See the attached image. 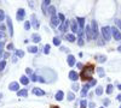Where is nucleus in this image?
<instances>
[{"mask_svg": "<svg viewBox=\"0 0 121 108\" xmlns=\"http://www.w3.org/2000/svg\"><path fill=\"white\" fill-rule=\"evenodd\" d=\"M112 35L114 36V38L116 41H121V33L119 31V29H116L115 26L112 28Z\"/></svg>", "mask_w": 121, "mask_h": 108, "instance_id": "4", "label": "nucleus"}, {"mask_svg": "<svg viewBox=\"0 0 121 108\" xmlns=\"http://www.w3.org/2000/svg\"><path fill=\"white\" fill-rule=\"evenodd\" d=\"M53 45L55 46H59L60 45V38L59 37H53Z\"/></svg>", "mask_w": 121, "mask_h": 108, "instance_id": "28", "label": "nucleus"}, {"mask_svg": "<svg viewBox=\"0 0 121 108\" xmlns=\"http://www.w3.org/2000/svg\"><path fill=\"white\" fill-rule=\"evenodd\" d=\"M5 66H6V61L5 60H1V61H0V71H3L4 68H5Z\"/></svg>", "mask_w": 121, "mask_h": 108, "instance_id": "31", "label": "nucleus"}, {"mask_svg": "<svg viewBox=\"0 0 121 108\" xmlns=\"http://www.w3.org/2000/svg\"><path fill=\"white\" fill-rule=\"evenodd\" d=\"M63 97H64V94H63V91H57L56 93V95H55V99L57 100V101H62L63 100Z\"/></svg>", "mask_w": 121, "mask_h": 108, "instance_id": "16", "label": "nucleus"}, {"mask_svg": "<svg viewBox=\"0 0 121 108\" xmlns=\"http://www.w3.org/2000/svg\"><path fill=\"white\" fill-rule=\"evenodd\" d=\"M50 49H51V46H50V45H45V47H44V53H45V54H48V53H50Z\"/></svg>", "mask_w": 121, "mask_h": 108, "instance_id": "27", "label": "nucleus"}, {"mask_svg": "<svg viewBox=\"0 0 121 108\" xmlns=\"http://www.w3.org/2000/svg\"><path fill=\"white\" fill-rule=\"evenodd\" d=\"M5 18V15H4V11H3V10H0V22H1L3 21V19Z\"/></svg>", "mask_w": 121, "mask_h": 108, "instance_id": "40", "label": "nucleus"}, {"mask_svg": "<svg viewBox=\"0 0 121 108\" xmlns=\"http://www.w3.org/2000/svg\"><path fill=\"white\" fill-rule=\"evenodd\" d=\"M100 108H104V107H100Z\"/></svg>", "mask_w": 121, "mask_h": 108, "instance_id": "55", "label": "nucleus"}, {"mask_svg": "<svg viewBox=\"0 0 121 108\" xmlns=\"http://www.w3.org/2000/svg\"><path fill=\"white\" fill-rule=\"evenodd\" d=\"M85 35H86L87 41H90L91 38H93V35H92V29H91V26H90V25H86V26H85Z\"/></svg>", "mask_w": 121, "mask_h": 108, "instance_id": "5", "label": "nucleus"}, {"mask_svg": "<svg viewBox=\"0 0 121 108\" xmlns=\"http://www.w3.org/2000/svg\"><path fill=\"white\" fill-rule=\"evenodd\" d=\"M50 0H45V1H43V5H41V8H43V12L45 13V15H47V10H48V7H50Z\"/></svg>", "mask_w": 121, "mask_h": 108, "instance_id": "12", "label": "nucleus"}, {"mask_svg": "<svg viewBox=\"0 0 121 108\" xmlns=\"http://www.w3.org/2000/svg\"><path fill=\"white\" fill-rule=\"evenodd\" d=\"M30 26H32V23H30L29 21L28 22H24V29H26V30H29Z\"/></svg>", "mask_w": 121, "mask_h": 108, "instance_id": "32", "label": "nucleus"}, {"mask_svg": "<svg viewBox=\"0 0 121 108\" xmlns=\"http://www.w3.org/2000/svg\"><path fill=\"white\" fill-rule=\"evenodd\" d=\"M47 12H48V15L51 16V17L56 16V7H55V6H50L48 10H47Z\"/></svg>", "mask_w": 121, "mask_h": 108, "instance_id": "20", "label": "nucleus"}, {"mask_svg": "<svg viewBox=\"0 0 121 108\" xmlns=\"http://www.w3.org/2000/svg\"><path fill=\"white\" fill-rule=\"evenodd\" d=\"M112 93H113V85L109 84V85L107 86V94H112Z\"/></svg>", "mask_w": 121, "mask_h": 108, "instance_id": "34", "label": "nucleus"}, {"mask_svg": "<svg viewBox=\"0 0 121 108\" xmlns=\"http://www.w3.org/2000/svg\"><path fill=\"white\" fill-rule=\"evenodd\" d=\"M9 89L11 90V91H16V93H18V91H19V84H18L17 82L10 83V84H9Z\"/></svg>", "mask_w": 121, "mask_h": 108, "instance_id": "7", "label": "nucleus"}, {"mask_svg": "<svg viewBox=\"0 0 121 108\" xmlns=\"http://www.w3.org/2000/svg\"><path fill=\"white\" fill-rule=\"evenodd\" d=\"M26 72H27V74H32L33 73V71H32V68H26Z\"/></svg>", "mask_w": 121, "mask_h": 108, "instance_id": "43", "label": "nucleus"}, {"mask_svg": "<svg viewBox=\"0 0 121 108\" xmlns=\"http://www.w3.org/2000/svg\"><path fill=\"white\" fill-rule=\"evenodd\" d=\"M51 108H59V107H57V106H52Z\"/></svg>", "mask_w": 121, "mask_h": 108, "instance_id": "52", "label": "nucleus"}, {"mask_svg": "<svg viewBox=\"0 0 121 108\" xmlns=\"http://www.w3.org/2000/svg\"><path fill=\"white\" fill-rule=\"evenodd\" d=\"M103 94V88L102 86H97V89H96V95H102Z\"/></svg>", "mask_w": 121, "mask_h": 108, "instance_id": "26", "label": "nucleus"}, {"mask_svg": "<svg viewBox=\"0 0 121 108\" xmlns=\"http://www.w3.org/2000/svg\"><path fill=\"white\" fill-rule=\"evenodd\" d=\"M32 41L35 42V43H39L40 41H41V37H40L39 34H33L32 35Z\"/></svg>", "mask_w": 121, "mask_h": 108, "instance_id": "19", "label": "nucleus"}, {"mask_svg": "<svg viewBox=\"0 0 121 108\" xmlns=\"http://www.w3.org/2000/svg\"><path fill=\"white\" fill-rule=\"evenodd\" d=\"M109 103H110V101H109V100H104V104H105V106H108Z\"/></svg>", "mask_w": 121, "mask_h": 108, "instance_id": "47", "label": "nucleus"}, {"mask_svg": "<svg viewBox=\"0 0 121 108\" xmlns=\"http://www.w3.org/2000/svg\"><path fill=\"white\" fill-rule=\"evenodd\" d=\"M96 82H97L96 79H91V81H90V83H88V84H90V86H93V85H96Z\"/></svg>", "mask_w": 121, "mask_h": 108, "instance_id": "42", "label": "nucleus"}, {"mask_svg": "<svg viewBox=\"0 0 121 108\" xmlns=\"http://www.w3.org/2000/svg\"><path fill=\"white\" fill-rule=\"evenodd\" d=\"M78 45H79V46H84V38H82V37H79Z\"/></svg>", "mask_w": 121, "mask_h": 108, "instance_id": "38", "label": "nucleus"}, {"mask_svg": "<svg viewBox=\"0 0 121 108\" xmlns=\"http://www.w3.org/2000/svg\"><path fill=\"white\" fill-rule=\"evenodd\" d=\"M28 95V90L27 89H21L18 93H17V96H22V97H26Z\"/></svg>", "mask_w": 121, "mask_h": 108, "instance_id": "22", "label": "nucleus"}, {"mask_svg": "<svg viewBox=\"0 0 121 108\" xmlns=\"http://www.w3.org/2000/svg\"><path fill=\"white\" fill-rule=\"evenodd\" d=\"M115 24L120 28V30H121V19H115Z\"/></svg>", "mask_w": 121, "mask_h": 108, "instance_id": "39", "label": "nucleus"}, {"mask_svg": "<svg viewBox=\"0 0 121 108\" xmlns=\"http://www.w3.org/2000/svg\"><path fill=\"white\" fill-rule=\"evenodd\" d=\"M19 82H21L23 85H27L29 83V79H28V77L27 76H22L21 78H19Z\"/></svg>", "mask_w": 121, "mask_h": 108, "instance_id": "21", "label": "nucleus"}, {"mask_svg": "<svg viewBox=\"0 0 121 108\" xmlns=\"http://www.w3.org/2000/svg\"><path fill=\"white\" fill-rule=\"evenodd\" d=\"M51 25L52 26H59L60 25V21H59V18H58L57 15L51 17Z\"/></svg>", "mask_w": 121, "mask_h": 108, "instance_id": "10", "label": "nucleus"}, {"mask_svg": "<svg viewBox=\"0 0 121 108\" xmlns=\"http://www.w3.org/2000/svg\"><path fill=\"white\" fill-rule=\"evenodd\" d=\"M33 94L38 95V96H43V95H45V91L41 90V89H39V88H34V89H33Z\"/></svg>", "mask_w": 121, "mask_h": 108, "instance_id": "17", "label": "nucleus"}, {"mask_svg": "<svg viewBox=\"0 0 121 108\" xmlns=\"http://www.w3.org/2000/svg\"><path fill=\"white\" fill-rule=\"evenodd\" d=\"M5 37V34L3 33V31H0V40H1V38H4Z\"/></svg>", "mask_w": 121, "mask_h": 108, "instance_id": "46", "label": "nucleus"}, {"mask_svg": "<svg viewBox=\"0 0 121 108\" xmlns=\"http://www.w3.org/2000/svg\"><path fill=\"white\" fill-rule=\"evenodd\" d=\"M93 72H95V70H93V66H92V65L85 66V67L82 68L80 77H81L84 81H86V79H92V74H93Z\"/></svg>", "mask_w": 121, "mask_h": 108, "instance_id": "1", "label": "nucleus"}, {"mask_svg": "<svg viewBox=\"0 0 121 108\" xmlns=\"http://www.w3.org/2000/svg\"><path fill=\"white\" fill-rule=\"evenodd\" d=\"M86 104H87L86 100H82V101H81V103H80V108H86Z\"/></svg>", "mask_w": 121, "mask_h": 108, "instance_id": "37", "label": "nucleus"}, {"mask_svg": "<svg viewBox=\"0 0 121 108\" xmlns=\"http://www.w3.org/2000/svg\"><path fill=\"white\" fill-rule=\"evenodd\" d=\"M117 51H119V52H121V46H120V47L117 48Z\"/></svg>", "mask_w": 121, "mask_h": 108, "instance_id": "51", "label": "nucleus"}, {"mask_svg": "<svg viewBox=\"0 0 121 108\" xmlns=\"http://www.w3.org/2000/svg\"><path fill=\"white\" fill-rule=\"evenodd\" d=\"M97 72H98V74H99L100 77H103V76H104V71H103V68H102V67H98V68H97Z\"/></svg>", "mask_w": 121, "mask_h": 108, "instance_id": "33", "label": "nucleus"}, {"mask_svg": "<svg viewBox=\"0 0 121 108\" xmlns=\"http://www.w3.org/2000/svg\"><path fill=\"white\" fill-rule=\"evenodd\" d=\"M116 100H117V101H121V94L116 96Z\"/></svg>", "mask_w": 121, "mask_h": 108, "instance_id": "48", "label": "nucleus"}, {"mask_svg": "<svg viewBox=\"0 0 121 108\" xmlns=\"http://www.w3.org/2000/svg\"><path fill=\"white\" fill-rule=\"evenodd\" d=\"M88 90H90V84H88V83H86V84L84 85V88H82V90H81V96H82V97H85V96L87 95Z\"/></svg>", "mask_w": 121, "mask_h": 108, "instance_id": "14", "label": "nucleus"}, {"mask_svg": "<svg viewBox=\"0 0 121 108\" xmlns=\"http://www.w3.org/2000/svg\"><path fill=\"white\" fill-rule=\"evenodd\" d=\"M39 82H41V83H45V79H44V78L43 77H39V79H38Z\"/></svg>", "mask_w": 121, "mask_h": 108, "instance_id": "45", "label": "nucleus"}, {"mask_svg": "<svg viewBox=\"0 0 121 108\" xmlns=\"http://www.w3.org/2000/svg\"><path fill=\"white\" fill-rule=\"evenodd\" d=\"M57 16H58V18H59V21H60V23H63V22H65V17H64V15H62V13H58Z\"/></svg>", "mask_w": 121, "mask_h": 108, "instance_id": "29", "label": "nucleus"}, {"mask_svg": "<svg viewBox=\"0 0 121 108\" xmlns=\"http://www.w3.org/2000/svg\"><path fill=\"white\" fill-rule=\"evenodd\" d=\"M91 29H92L93 38H95V40H97V37H98V26H97V22H96V21H92V24H91Z\"/></svg>", "mask_w": 121, "mask_h": 108, "instance_id": "3", "label": "nucleus"}, {"mask_svg": "<svg viewBox=\"0 0 121 108\" xmlns=\"http://www.w3.org/2000/svg\"><path fill=\"white\" fill-rule=\"evenodd\" d=\"M7 49H9V51L13 49V45H12V43H9V45H7Z\"/></svg>", "mask_w": 121, "mask_h": 108, "instance_id": "44", "label": "nucleus"}, {"mask_svg": "<svg viewBox=\"0 0 121 108\" xmlns=\"http://www.w3.org/2000/svg\"><path fill=\"white\" fill-rule=\"evenodd\" d=\"M3 47H4V42L0 41V49H3Z\"/></svg>", "mask_w": 121, "mask_h": 108, "instance_id": "49", "label": "nucleus"}, {"mask_svg": "<svg viewBox=\"0 0 121 108\" xmlns=\"http://www.w3.org/2000/svg\"><path fill=\"white\" fill-rule=\"evenodd\" d=\"M16 55L19 56V58H23L24 56V52L23 51H16Z\"/></svg>", "mask_w": 121, "mask_h": 108, "instance_id": "35", "label": "nucleus"}, {"mask_svg": "<svg viewBox=\"0 0 121 108\" xmlns=\"http://www.w3.org/2000/svg\"><path fill=\"white\" fill-rule=\"evenodd\" d=\"M24 16H26V11H24L23 8H19L18 11H17V15H16L17 21H23V19H24Z\"/></svg>", "mask_w": 121, "mask_h": 108, "instance_id": "9", "label": "nucleus"}, {"mask_svg": "<svg viewBox=\"0 0 121 108\" xmlns=\"http://www.w3.org/2000/svg\"><path fill=\"white\" fill-rule=\"evenodd\" d=\"M3 56V49H0V58Z\"/></svg>", "mask_w": 121, "mask_h": 108, "instance_id": "50", "label": "nucleus"}, {"mask_svg": "<svg viewBox=\"0 0 121 108\" xmlns=\"http://www.w3.org/2000/svg\"><path fill=\"white\" fill-rule=\"evenodd\" d=\"M117 88H119V89L121 90V84H119V86H117Z\"/></svg>", "mask_w": 121, "mask_h": 108, "instance_id": "54", "label": "nucleus"}, {"mask_svg": "<svg viewBox=\"0 0 121 108\" xmlns=\"http://www.w3.org/2000/svg\"><path fill=\"white\" fill-rule=\"evenodd\" d=\"M65 38H67L69 42H75V36L73 34H67L65 35Z\"/></svg>", "mask_w": 121, "mask_h": 108, "instance_id": "24", "label": "nucleus"}, {"mask_svg": "<svg viewBox=\"0 0 121 108\" xmlns=\"http://www.w3.org/2000/svg\"><path fill=\"white\" fill-rule=\"evenodd\" d=\"M68 101H73L74 99H75V96H74V94L73 93H68Z\"/></svg>", "mask_w": 121, "mask_h": 108, "instance_id": "30", "label": "nucleus"}, {"mask_svg": "<svg viewBox=\"0 0 121 108\" xmlns=\"http://www.w3.org/2000/svg\"><path fill=\"white\" fill-rule=\"evenodd\" d=\"M76 22H78V24H79V31H82V29H84V26H85V18L78 17V18H76ZM79 31H78V33H79Z\"/></svg>", "mask_w": 121, "mask_h": 108, "instance_id": "8", "label": "nucleus"}, {"mask_svg": "<svg viewBox=\"0 0 121 108\" xmlns=\"http://www.w3.org/2000/svg\"><path fill=\"white\" fill-rule=\"evenodd\" d=\"M68 65L69 66H74L75 65V56L74 55H68Z\"/></svg>", "mask_w": 121, "mask_h": 108, "instance_id": "15", "label": "nucleus"}, {"mask_svg": "<svg viewBox=\"0 0 121 108\" xmlns=\"http://www.w3.org/2000/svg\"><path fill=\"white\" fill-rule=\"evenodd\" d=\"M72 31L75 34L79 31V28H78V22H72Z\"/></svg>", "mask_w": 121, "mask_h": 108, "instance_id": "23", "label": "nucleus"}, {"mask_svg": "<svg viewBox=\"0 0 121 108\" xmlns=\"http://www.w3.org/2000/svg\"><path fill=\"white\" fill-rule=\"evenodd\" d=\"M102 35H103V38L108 42L110 41V37H112V28L110 26H103L102 28Z\"/></svg>", "mask_w": 121, "mask_h": 108, "instance_id": "2", "label": "nucleus"}, {"mask_svg": "<svg viewBox=\"0 0 121 108\" xmlns=\"http://www.w3.org/2000/svg\"><path fill=\"white\" fill-rule=\"evenodd\" d=\"M1 97H3V94H1V93H0V100H1Z\"/></svg>", "mask_w": 121, "mask_h": 108, "instance_id": "53", "label": "nucleus"}, {"mask_svg": "<svg viewBox=\"0 0 121 108\" xmlns=\"http://www.w3.org/2000/svg\"><path fill=\"white\" fill-rule=\"evenodd\" d=\"M79 77H80V76H79L78 72H75V71H70V72H69V79H72L74 83L79 79Z\"/></svg>", "mask_w": 121, "mask_h": 108, "instance_id": "11", "label": "nucleus"}, {"mask_svg": "<svg viewBox=\"0 0 121 108\" xmlns=\"http://www.w3.org/2000/svg\"><path fill=\"white\" fill-rule=\"evenodd\" d=\"M120 108H121V106H120Z\"/></svg>", "mask_w": 121, "mask_h": 108, "instance_id": "56", "label": "nucleus"}, {"mask_svg": "<svg viewBox=\"0 0 121 108\" xmlns=\"http://www.w3.org/2000/svg\"><path fill=\"white\" fill-rule=\"evenodd\" d=\"M28 51H29V53H33V54H34V53H36L39 49H38V47H35V46H29V47H28Z\"/></svg>", "mask_w": 121, "mask_h": 108, "instance_id": "25", "label": "nucleus"}, {"mask_svg": "<svg viewBox=\"0 0 121 108\" xmlns=\"http://www.w3.org/2000/svg\"><path fill=\"white\" fill-rule=\"evenodd\" d=\"M32 25H33V28L35 29V30H38V29L40 28V24H39V22H38V19H36V17H35V15H33L32 16Z\"/></svg>", "mask_w": 121, "mask_h": 108, "instance_id": "13", "label": "nucleus"}, {"mask_svg": "<svg viewBox=\"0 0 121 108\" xmlns=\"http://www.w3.org/2000/svg\"><path fill=\"white\" fill-rule=\"evenodd\" d=\"M6 24H7L9 31H10V36H13V25H12V21L10 17H6Z\"/></svg>", "mask_w": 121, "mask_h": 108, "instance_id": "6", "label": "nucleus"}, {"mask_svg": "<svg viewBox=\"0 0 121 108\" xmlns=\"http://www.w3.org/2000/svg\"><path fill=\"white\" fill-rule=\"evenodd\" d=\"M72 89H73L74 91H78V90H79V84H78V83H73Z\"/></svg>", "mask_w": 121, "mask_h": 108, "instance_id": "36", "label": "nucleus"}, {"mask_svg": "<svg viewBox=\"0 0 121 108\" xmlns=\"http://www.w3.org/2000/svg\"><path fill=\"white\" fill-rule=\"evenodd\" d=\"M38 79H39V76H36V74H33V76H32V81H33V82H36Z\"/></svg>", "mask_w": 121, "mask_h": 108, "instance_id": "41", "label": "nucleus"}, {"mask_svg": "<svg viewBox=\"0 0 121 108\" xmlns=\"http://www.w3.org/2000/svg\"><path fill=\"white\" fill-rule=\"evenodd\" d=\"M96 60H97L98 63H104V61L107 60V56H105V55H102V54H97V55H96Z\"/></svg>", "mask_w": 121, "mask_h": 108, "instance_id": "18", "label": "nucleus"}]
</instances>
